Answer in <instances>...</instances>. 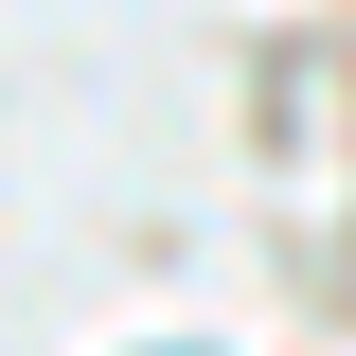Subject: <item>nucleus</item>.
I'll return each instance as SVG.
<instances>
[]
</instances>
